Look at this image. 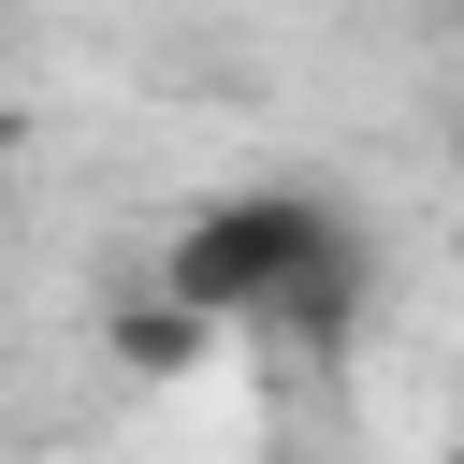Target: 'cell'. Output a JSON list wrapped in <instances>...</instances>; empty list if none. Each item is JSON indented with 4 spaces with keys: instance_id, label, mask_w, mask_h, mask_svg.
<instances>
[{
    "instance_id": "cell-1",
    "label": "cell",
    "mask_w": 464,
    "mask_h": 464,
    "mask_svg": "<svg viewBox=\"0 0 464 464\" xmlns=\"http://www.w3.org/2000/svg\"><path fill=\"white\" fill-rule=\"evenodd\" d=\"M160 290L203 319V334H334L362 304V246L334 203L304 188H232L203 203L174 246H160Z\"/></svg>"
}]
</instances>
